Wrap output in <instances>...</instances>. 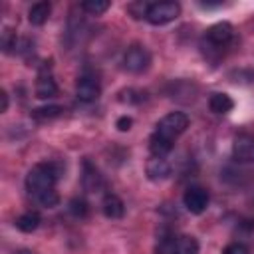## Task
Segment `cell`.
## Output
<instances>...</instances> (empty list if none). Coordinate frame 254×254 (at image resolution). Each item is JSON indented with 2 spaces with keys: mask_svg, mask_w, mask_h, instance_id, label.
Wrapping results in <instances>:
<instances>
[{
  "mask_svg": "<svg viewBox=\"0 0 254 254\" xmlns=\"http://www.w3.org/2000/svg\"><path fill=\"white\" fill-rule=\"evenodd\" d=\"M189 127V117L183 111H171L167 113L155 127V133L149 139V149L153 153V157H165L167 153H171L175 139L185 133V129Z\"/></svg>",
  "mask_w": 254,
  "mask_h": 254,
  "instance_id": "obj_1",
  "label": "cell"
},
{
  "mask_svg": "<svg viewBox=\"0 0 254 254\" xmlns=\"http://www.w3.org/2000/svg\"><path fill=\"white\" fill-rule=\"evenodd\" d=\"M58 179H60V169L56 163H40L30 169L26 177V189L32 194V198H36L46 190H54Z\"/></svg>",
  "mask_w": 254,
  "mask_h": 254,
  "instance_id": "obj_2",
  "label": "cell"
},
{
  "mask_svg": "<svg viewBox=\"0 0 254 254\" xmlns=\"http://www.w3.org/2000/svg\"><path fill=\"white\" fill-rule=\"evenodd\" d=\"M155 254H198V242L192 236H165L155 246Z\"/></svg>",
  "mask_w": 254,
  "mask_h": 254,
  "instance_id": "obj_3",
  "label": "cell"
},
{
  "mask_svg": "<svg viewBox=\"0 0 254 254\" xmlns=\"http://www.w3.org/2000/svg\"><path fill=\"white\" fill-rule=\"evenodd\" d=\"M149 65H151V54L141 44L129 46L127 52L123 54V67L131 73H143Z\"/></svg>",
  "mask_w": 254,
  "mask_h": 254,
  "instance_id": "obj_4",
  "label": "cell"
},
{
  "mask_svg": "<svg viewBox=\"0 0 254 254\" xmlns=\"http://www.w3.org/2000/svg\"><path fill=\"white\" fill-rule=\"evenodd\" d=\"M181 14V6L177 2H153L147 10V22L153 26H163L173 20H177Z\"/></svg>",
  "mask_w": 254,
  "mask_h": 254,
  "instance_id": "obj_5",
  "label": "cell"
},
{
  "mask_svg": "<svg viewBox=\"0 0 254 254\" xmlns=\"http://www.w3.org/2000/svg\"><path fill=\"white\" fill-rule=\"evenodd\" d=\"M99 93H101V85H99V79L95 75H91V73L79 75V79L75 83V95L79 101L91 103L99 97Z\"/></svg>",
  "mask_w": 254,
  "mask_h": 254,
  "instance_id": "obj_6",
  "label": "cell"
},
{
  "mask_svg": "<svg viewBox=\"0 0 254 254\" xmlns=\"http://www.w3.org/2000/svg\"><path fill=\"white\" fill-rule=\"evenodd\" d=\"M208 200H210L208 192L202 187H189L185 190V196H183V202H185L187 210L192 212V214H202L208 206Z\"/></svg>",
  "mask_w": 254,
  "mask_h": 254,
  "instance_id": "obj_7",
  "label": "cell"
},
{
  "mask_svg": "<svg viewBox=\"0 0 254 254\" xmlns=\"http://www.w3.org/2000/svg\"><path fill=\"white\" fill-rule=\"evenodd\" d=\"M232 34H234L232 24L218 22V24H214L206 30V42H208L210 48H222L232 40Z\"/></svg>",
  "mask_w": 254,
  "mask_h": 254,
  "instance_id": "obj_8",
  "label": "cell"
},
{
  "mask_svg": "<svg viewBox=\"0 0 254 254\" xmlns=\"http://www.w3.org/2000/svg\"><path fill=\"white\" fill-rule=\"evenodd\" d=\"M234 159L240 163H254V137L248 133L236 135L232 143Z\"/></svg>",
  "mask_w": 254,
  "mask_h": 254,
  "instance_id": "obj_9",
  "label": "cell"
},
{
  "mask_svg": "<svg viewBox=\"0 0 254 254\" xmlns=\"http://www.w3.org/2000/svg\"><path fill=\"white\" fill-rule=\"evenodd\" d=\"M81 183H83V189L89 190V192H99L103 187H105V181L101 177V173L97 171L95 165H91V161H83V175H81Z\"/></svg>",
  "mask_w": 254,
  "mask_h": 254,
  "instance_id": "obj_10",
  "label": "cell"
},
{
  "mask_svg": "<svg viewBox=\"0 0 254 254\" xmlns=\"http://www.w3.org/2000/svg\"><path fill=\"white\" fill-rule=\"evenodd\" d=\"M145 171H147V177L151 181H163V179L169 177L171 167H169L165 157H151L147 161V165H145Z\"/></svg>",
  "mask_w": 254,
  "mask_h": 254,
  "instance_id": "obj_11",
  "label": "cell"
},
{
  "mask_svg": "<svg viewBox=\"0 0 254 254\" xmlns=\"http://www.w3.org/2000/svg\"><path fill=\"white\" fill-rule=\"evenodd\" d=\"M56 93H58L56 79L50 73H46V69H44L38 75V81H36V97H40V99H52V97H56Z\"/></svg>",
  "mask_w": 254,
  "mask_h": 254,
  "instance_id": "obj_12",
  "label": "cell"
},
{
  "mask_svg": "<svg viewBox=\"0 0 254 254\" xmlns=\"http://www.w3.org/2000/svg\"><path fill=\"white\" fill-rule=\"evenodd\" d=\"M101 208H103V214H105L107 218H121L123 212H125L123 200H121L117 194H111V192H107V194L103 196Z\"/></svg>",
  "mask_w": 254,
  "mask_h": 254,
  "instance_id": "obj_13",
  "label": "cell"
},
{
  "mask_svg": "<svg viewBox=\"0 0 254 254\" xmlns=\"http://www.w3.org/2000/svg\"><path fill=\"white\" fill-rule=\"evenodd\" d=\"M208 107H210L212 113H216V115H224V113L232 111L234 101H232V97H230L228 93H220V91H216V93H212V95L208 97Z\"/></svg>",
  "mask_w": 254,
  "mask_h": 254,
  "instance_id": "obj_14",
  "label": "cell"
},
{
  "mask_svg": "<svg viewBox=\"0 0 254 254\" xmlns=\"http://www.w3.org/2000/svg\"><path fill=\"white\" fill-rule=\"evenodd\" d=\"M50 12H52V4H50V2H36V4H32V8L28 10V20H30V24H34V26H42V24L48 22Z\"/></svg>",
  "mask_w": 254,
  "mask_h": 254,
  "instance_id": "obj_15",
  "label": "cell"
},
{
  "mask_svg": "<svg viewBox=\"0 0 254 254\" xmlns=\"http://www.w3.org/2000/svg\"><path fill=\"white\" fill-rule=\"evenodd\" d=\"M16 228L18 230H22V232H34L38 226H40V214L38 212H24V214H20L18 218H16Z\"/></svg>",
  "mask_w": 254,
  "mask_h": 254,
  "instance_id": "obj_16",
  "label": "cell"
},
{
  "mask_svg": "<svg viewBox=\"0 0 254 254\" xmlns=\"http://www.w3.org/2000/svg\"><path fill=\"white\" fill-rule=\"evenodd\" d=\"M62 107L60 105H46V107H38L32 111V117L36 121H50V119H56L62 115Z\"/></svg>",
  "mask_w": 254,
  "mask_h": 254,
  "instance_id": "obj_17",
  "label": "cell"
},
{
  "mask_svg": "<svg viewBox=\"0 0 254 254\" xmlns=\"http://www.w3.org/2000/svg\"><path fill=\"white\" fill-rule=\"evenodd\" d=\"M109 6H111L109 0H85V2H81L83 12H87V14H91V16H99V14L107 12Z\"/></svg>",
  "mask_w": 254,
  "mask_h": 254,
  "instance_id": "obj_18",
  "label": "cell"
},
{
  "mask_svg": "<svg viewBox=\"0 0 254 254\" xmlns=\"http://www.w3.org/2000/svg\"><path fill=\"white\" fill-rule=\"evenodd\" d=\"M34 200H36L38 204L46 206V208H54V206H58V202H60V194H58V190L54 189V190H46V192L38 194Z\"/></svg>",
  "mask_w": 254,
  "mask_h": 254,
  "instance_id": "obj_19",
  "label": "cell"
},
{
  "mask_svg": "<svg viewBox=\"0 0 254 254\" xmlns=\"http://www.w3.org/2000/svg\"><path fill=\"white\" fill-rule=\"evenodd\" d=\"M16 42H18L16 32L10 30V28H4V32H2V50H4L6 54H10V52L16 48Z\"/></svg>",
  "mask_w": 254,
  "mask_h": 254,
  "instance_id": "obj_20",
  "label": "cell"
},
{
  "mask_svg": "<svg viewBox=\"0 0 254 254\" xmlns=\"http://www.w3.org/2000/svg\"><path fill=\"white\" fill-rule=\"evenodd\" d=\"M69 212H71L73 216H77V218H83V216L87 214V202H85L83 198H73V200H69Z\"/></svg>",
  "mask_w": 254,
  "mask_h": 254,
  "instance_id": "obj_21",
  "label": "cell"
},
{
  "mask_svg": "<svg viewBox=\"0 0 254 254\" xmlns=\"http://www.w3.org/2000/svg\"><path fill=\"white\" fill-rule=\"evenodd\" d=\"M149 6H151L149 2H133V4L127 6V10H129V14H131L133 18H147Z\"/></svg>",
  "mask_w": 254,
  "mask_h": 254,
  "instance_id": "obj_22",
  "label": "cell"
},
{
  "mask_svg": "<svg viewBox=\"0 0 254 254\" xmlns=\"http://www.w3.org/2000/svg\"><path fill=\"white\" fill-rule=\"evenodd\" d=\"M222 254H252V250L242 242H230L224 246Z\"/></svg>",
  "mask_w": 254,
  "mask_h": 254,
  "instance_id": "obj_23",
  "label": "cell"
},
{
  "mask_svg": "<svg viewBox=\"0 0 254 254\" xmlns=\"http://www.w3.org/2000/svg\"><path fill=\"white\" fill-rule=\"evenodd\" d=\"M131 125H133V119L127 117V115H123V117L117 119V129H119V131H129Z\"/></svg>",
  "mask_w": 254,
  "mask_h": 254,
  "instance_id": "obj_24",
  "label": "cell"
},
{
  "mask_svg": "<svg viewBox=\"0 0 254 254\" xmlns=\"http://www.w3.org/2000/svg\"><path fill=\"white\" fill-rule=\"evenodd\" d=\"M0 101H2V105H0V111H6L8 109V93L2 89L0 91Z\"/></svg>",
  "mask_w": 254,
  "mask_h": 254,
  "instance_id": "obj_25",
  "label": "cell"
},
{
  "mask_svg": "<svg viewBox=\"0 0 254 254\" xmlns=\"http://www.w3.org/2000/svg\"><path fill=\"white\" fill-rule=\"evenodd\" d=\"M14 254H34V252H30V250H20V252H14Z\"/></svg>",
  "mask_w": 254,
  "mask_h": 254,
  "instance_id": "obj_26",
  "label": "cell"
}]
</instances>
